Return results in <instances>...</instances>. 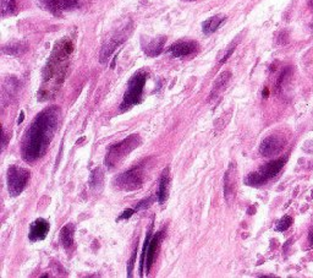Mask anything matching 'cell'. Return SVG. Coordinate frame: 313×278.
<instances>
[{
    "instance_id": "7c38bea8",
    "label": "cell",
    "mask_w": 313,
    "mask_h": 278,
    "mask_svg": "<svg viewBox=\"0 0 313 278\" xmlns=\"http://www.w3.org/2000/svg\"><path fill=\"white\" fill-rule=\"evenodd\" d=\"M164 235V232L161 231L158 232L154 235V238L149 240L148 248H147V254H146V261H145V272L148 274L149 271L153 266V263H154V258L156 255V250H158L159 245H161L162 238Z\"/></svg>"
},
{
    "instance_id": "6da1fadb",
    "label": "cell",
    "mask_w": 313,
    "mask_h": 278,
    "mask_svg": "<svg viewBox=\"0 0 313 278\" xmlns=\"http://www.w3.org/2000/svg\"><path fill=\"white\" fill-rule=\"evenodd\" d=\"M60 113L62 110L57 105H50L37 114L22 139L21 155L24 161L33 163L46 155L59 129Z\"/></svg>"
},
{
    "instance_id": "f546056e",
    "label": "cell",
    "mask_w": 313,
    "mask_h": 278,
    "mask_svg": "<svg viewBox=\"0 0 313 278\" xmlns=\"http://www.w3.org/2000/svg\"><path fill=\"white\" fill-rule=\"evenodd\" d=\"M187 2H192V0H187Z\"/></svg>"
},
{
    "instance_id": "44dd1931",
    "label": "cell",
    "mask_w": 313,
    "mask_h": 278,
    "mask_svg": "<svg viewBox=\"0 0 313 278\" xmlns=\"http://www.w3.org/2000/svg\"><path fill=\"white\" fill-rule=\"evenodd\" d=\"M151 232L152 228H149L148 233H147L146 236V240L145 244H143V249H142V254H141V261H140V276L143 277V272H145V261H146V254H147V248H148L149 240H151Z\"/></svg>"
},
{
    "instance_id": "7402d4cb",
    "label": "cell",
    "mask_w": 313,
    "mask_h": 278,
    "mask_svg": "<svg viewBox=\"0 0 313 278\" xmlns=\"http://www.w3.org/2000/svg\"><path fill=\"white\" fill-rule=\"evenodd\" d=\"M292 225V218L289 216H284L279 222L277 223L276 231L277 232H285L286 229H289Z\"/></svg>"
},
{
    "instance_id": "ac0fdd59",
    "label": "cell",
    "mask_w": 313,
    "mask_h": 278,
    "mask_svg": "<svg viewBox=\"0 0 313 278\" xmlns=\"http://www.w3.org/2000/svg\"><path fill=\"white\" fill-rule=\"evenodd\" d=\"M232 165H230L228 172H226L225 174V179H224V196L228 202H230V197H234V193H235V179L232 177Z\"/></svg>"
},
{
    "instance_id": "83f0119b",
    "label": "cell",
    "mask_w": 313,
    "mask_h": 278,
    "mask_svg": "<svg viewBox=\"0 0 313 278\" xmlns=\"http://www.w3.org/2000/svg\"><path fill=\"white\" fill-rule=\"evenodd\" d=\"M268 95H269V91H268V88H264V91H263V97H264V98H267V97H268Z\"/></svg>"
},
{
    "instance_id": "3957f363",
    "label": "cell",
    "mask_w": 313,
    "mask_h": 278,
    "mask_svg": "<svg viewBox=\"0 0 313 278\" xmlns=\"http://www.w3.org/2000/svg\"><path fill=\"white\" fill-rule=\"evenodd\" d=\"M146 81H147V73L143 71H139L130 79L129 85H127V89L125 95H124V100L121 102L120 105L121 112L129 110L130 108L133 107V105L140 103Z\"/></svg>"
},
{
    "instance_id": "2e32d148",
    "label": "cell",
    "mask_w": 313,
    "mask_h": 278,
    "mask_svg": "<svg viewBox=\"0 0 313 278\" xmlns=\"http://www.w3.org/2000/svg\"><path fill=\"white\" fill-rule=\"evenodd\" d=\"M73 233H75V227L73 225L64 226L60 231V243L66 250H70L73 245Z\"/></svg>"
},
{
    "instance_id": "52a82bcc",
    "label": "cell",
    "mask_w": 313,
    "mask_h": 278,
    "mask_svg": "<svg viewBox=\"0 0 313 278\" xmlns=\"http://www.w3.org/2000/svg\"><path fill=\"white\" fill-rule=\"evenodd\" d=\"M285 146V139L278 135H270L263 140L260 146V153L263 157H271L282 152Z\"/></svg>"
},
{
    "instance_id": "e0dca14e",
    "label": "cell",
    "mask_w": 313,
    "mask_h": 278,
    "mask_svg": "<svg viewBox=\"0 0 313 278\" xmlns=\"http://www.w3.org/2000/svg\"><path fill=\"white\" fill-rule=\"evenodd\" d=\"M230 78H231V73H230V71H224L220 73L218 79H217L216 82H214L213 89L212 92H210V98L218 97L220 92L224 91V88L226 87V85H228Z\"/></svg>"
},
{
    "instance_id": "f1b7e54d",
    "label": "cell",
    "mask_w": 313,
    "mask_h": 278,
    "mask_svg": "<svg viewBox=\"0 0 313 278\" xmlns=\"http://www.w3.org/2000/svg\"><path fill=\"white\" fill-rule=\"evenodd\" d=\"M309 5H311L312 9H313V0H309Z\"/></svg>"
},
{
    "instance_id": "603a6c76",
    "label": "cell",
    "mask_w": 313,
    "mask_h": 278,
    "mask_svg": "<svg viewBox=\"0 0 313 278\" xmlns=\"http://www.w3.org/2000/svg\"><path fill=\"white\" fill-rule=\"evenodd\" d=\"M102 181H103V173H102L100 168H97L95 171L92 172L91 179H89V184H91V188H95L98 187V185H101Z\"/></svg>"
},
{
    "instance_id": "9a60e30c",
    "label": "cell",
    "mask_w": 313,
    "mask_h": 278,
    "mask_svg": "<svg viewBox=\"0 0 313 278\" xmlns=\"http://www.w3.org/2000/svg\"><path fill=\"white\" fill-rule=\"evenodd\" d=\"M225 21V16L224 15H216L209 17L208 20H206L202 24V31L206 36H209L216 32L220 27V25Z\"/></svg>"
},
{
    "instance_id": "cb8c5ba5",
    "label": "cell",
    "mask_w": 313,
    "mask_h": 278,
    "mask_svg": "<svg viewBox=\"0 0 313 278\" xmlns=\"http://www.w3.org/2000/svg\"><path fill=\"white\" fill-rule=\"evenodd\" d=\"M135 212H137L136 209H129V210L124 211V212L121 213V215H120L119 218H118V220H123V219H127V218H130V217L132 216L133 213H135Z\"/></svg>"
},
{
    "instance_id": "d4e9b609",
    "label": "cell",
    "mask_w": 313,
    "mask_h": 278,
    "mask_svg": "<svg viewBox=\"0 0 313 278\" xmlns=\"http://www.w3.org/2000/svg\"><path fill=\"white\" fill-rule=\"evenodd\" d=\"M234 50H235V46H234V44H232V46H231V47H230L228 50H226V53L224 54V57H223V58H222V59H220V64H224V63L226 62V60H228V59H229V57H230V55H231V54H232V53H234Z\"/></svg>"
},
{
    "instance_id": "ffe728a7",
    "label": "cell",
    "mask_w": 313,
    "mask_h": 278,
    "mask_svg": "<svg viewBox=\"0 0 313 278\" xmlns=\"http://www.w3.org/2000/svg\"><path fill=\"white\" fill-rule=\"evenodd\" d=\"M17 5H16V0H2V16L6 17L15 14Z\"/></svg>"
},
{
    "instance_id": "5b68a950",
    "label": "cell",
    "mask_w": 313,
    "mask_h": 278,
    "mask_svg": "<svg viewBox=\"0 0 313 278\" xmlns=\"http://www.w3.org/2000/svg\"><path fill=\"white\" fill-rule=\"evenodd\" d=\"M145 181V164L135 165L114 179V185L123 191H135L142 188Z\"/></svg>"
},
{
    "instance_id": "8fae6325",
    "label": "cell",
    "mask_w": 313,
    "mask_h": 278,
    "mask_svg": "<svg viewBox=\"0 0 313 278\" xmlns=\"http://www.w3.org/2000/svg\"><path fill=\"white\" fill-rule=\"evenodd\" d=\"M49 223L44 218H38L31 223L30 226V233H28V239L30 242L34 243L38 240H43L46 239L48 233H49Z\"/></svg>"
},
{
    "instance_id": "4316f807",
    "label": "cell",
    "mask_w": 313,
    "mask_h": 278,
    "mask_svg": "<svg viewBox=\"0 0 313 278\" xmlns=\"http://www.w3.org/2000/svg\"><path fill=\"white\" fill-rule=\"evenodd\" d=\"M6 146V134H5V130H3V150L5 149Z\"/></svg>"
},
{
    "instance_id": "d6986e66",
    "label": "cell",
    "mask_w": 313,
    "mask_h": 278,
    "mask_svg": "<svg viewBox=\"0 0 313 278\" xmlns=\"http://www.w3.org/2000/svg\"><path fill=\"white\" fill-rule=\"evenodd\" d=\"M26 49H27L26 44L21 42H16V43H10L9 46H5L3 48V52L5 54H10V55H20V54L26 52Z\"/></svg>"
},
{
    "instance_id": "4fadbf2b",
    "label": "cell",
    "mask_w": 313,
    "mask_h": 278,
    "mask_svg": "<svg viewBox=\"0 0 313 278\" xmlns=\"http://www.w3.org/2000/svg\"><path fill=\"white\" fill-rule=\"evenodd\" d=\"M169 168L164 169L163 171V174L161 179H159V187L158 190H156L155 194V199L158 201L161 205L165 202V200L168 199V189H169Z\"/></svg>"
},
{
    "instance_id": "7a4b0ae2",
    "label": "cell",
    "mask_w": 313,
    "mask_h": 278,
    "mask_svg": "<svg viewBox=\"0 0 313 278\" xmlns=\"http://www.w3.org/2000/svg\"><path fill=\"white\" fill-rule=\"evenodd\" d=\"M141 137L137 135V134H132V135L124 139L123 141L111 145L109 150H108L107 157H105V165H107V168L114 169L116 168L118 165H120V163L123 162L133 150L141 145Z\"/></svg>"
},
{
    "instance_id": "5bb4252c",
    "label": "cell",
    "mask_w": 313,
    "mask_h": 278,
    "mask_svg": "<svg viewBox=\"0 0 313 278\" xmlns=\"http://www.w3.org/2000/svg\"><path fill=\"white\" fill-rule=\"evenodd\" d=\"M164 44H165V37L153 38V40H151L148 43H147L146 47H143L145 48V53L148 57L154 58V57L159 55V54L163 52Z\"/></svg>"
},
{
    "instance_id": "484cf974",
    "label": "cell",
    "mask_w": 313,
    "mask_h": 278,
    "mask_svg": "<svg viewBox=\"0 0 313 278\" xmlns=\"http://www.w3.org/2000/svg\"><path fill=\"white\" fill-rule=\"evenodd\" d=\"M308 243H309V247L313 248V228L308 233Z\"/></svg>"
},
{
    "instance_id": "8992f818",
    "label": "cell",
    "mask_w": 313,
    "mask_h": 278,
    "mask_svg": "<svg viewBox=\"0 0 313 278\" xmlns=\"http://www.w3.org/2000/svg\"><path fill=\"white\" fill-rule=\"evenodd\" d=\"M30 178L31 173L26 168L11 165V167L8 169V177H6L9 194H10L11 196H17V195H20L22 191L26 189Z\"/></svg>"
},
{
    "instance_id": "9c48e42d",
    "label": "cell",
    "mask_w": 313,
    "mask_h": 278,
    "mask_svg": "<svg viewBox=\"0 0 313 278\" xmlns=\"http://www.w3.org/2000/svg\"><path fill=\"white\" fill-rule=\"evenodd\" d=\"M43 4L52 14L62 15L64 11H71L79 8V0H43Z\"/></svg>"
},
{
    "instance_id": "ba28073f",
    "label": "cell",
    "mask_w": 313,
    "mask_h": 278,
    "mask_svg": "<svg viewBox=\"0 0 313 278\" xmlns=\"http://www.w3.org/2000/svg\"><path fill=\"white\" fill-rule=\"evenodd\" d=\"M126 40V33L125 32H115L113 36L109 37L107 40V42L103 44L101 50V63H105L108 58L113 54V52L120 46L124 41Z\"/></svg>"
},
{
    "instance_id": "30bf717a",
    "label": "cell",
    "mask_w": 313,
    "mask_h": 278,
    "mask_svg": "<svg viewBox=\"0 0 313 278\" xmlns=\"http://www.w3.org/2000/svg\"><path fill=\"white\" fill-rule=\"evenodd\" d=\"M199 49V44L192 41H187V42H178L168 48V53H170L174 58H184L188 57Z\"/></svg>"
},
{
    "instance_id": "277c9868",
    "label": "cell",
    "mask_w": 313,
    "mask_h": 278,
    "mask_svg": "<svg viewBox=\"0 0 313 278\" xmlns=\"http://www.w3.org/2000/svg\"><path fill=\"white\" fill-rule=\"evenodd\" d=\"M285 158H278L269 163H266L258 171L248 174L247 178L245 179V183L250 185V187H261V185L266 184L268 180L273 179L282 171L284 165H285Z\"/></svg>"
}]
</instances>
